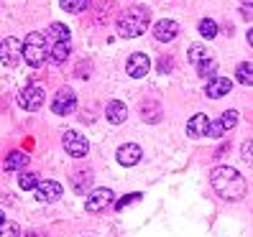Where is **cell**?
Wrapping results in <instances>:
<instances>
[{
  "instance_id": "obj_22",
  "label": "cell",
  "mask_w": 253,
  "mask_h": 237,
  "mask_svg": "<svg viewBox=\"0 0 253 237\" xmlns=\"http://www.w3.org/2000/svg\"><path fill=\"white\" fill-rule=\"evenodd\" d=\"M200 34H202L205 38H215V36H217V23L210 21V18H202V21H200Z\"/></svg>"
},
{
  "instance_id": "obj_19",
  "label": "cell",
  "mask_w": 253,
  "mask_h": 237,
  "mask_svg": "<svg viewBox=\"0 0 253 237\" xmlns=\"http://www.w3.org/2000/svg\"><path fill=\"white\" fill-rule=\"evenodd\" d=\"M207 59H210V49L202 46V43H192L189 46V62L195 67H200L202 62H207Z\"/></svg>"
},
{
  "instance_id": "obj_27",
  "label": "cell",
  "mask_w": 253,
  "mask_h": 237,
  "mask_svg": "<svg viewBox=\"0 0 253 237\" xmlns=\"http://www.w3.org/2000/svg\"><path fill=\"white\" fill-rule=\"evenodd\" d=\"M222 133H225V130H222L220 120H217V123H210V125H207V135H210V138H220Z\"/></svg>"
},
{
  "instance_id": "obj_11",
  "label": "cell",
  "mask_w": 253,
  "mask_h": 237,
  "mask_svg": "<svg viewBox=\"0 0 253 237\" xmlns=\"http://www.w3.org/2000/svg\"><path fill=\"white\" fill-rule=\"evenodd\" d=\"M154 36H156V41H174L176 36H179V23L164 18L154 26Z\"/></svg>"
},
{
  "instance_id": "obj_21",
  "label": "cell",
  "mask_w": 253,
  "mask_h": 237,
  "mask_svg": "<svg viewBox=\"0 0 253 237\" xmlns=\"http://www.w3.org/2000/svg\"><path fill=\"white\" fill-rule=\"evenodd\" d=\"M235 77H238V82L241 84H253V67H251V62H243V64H238V69H235Z\"/></svg>"
},
{
  "instance_id": "obj_15",
  "label": "cell",
  "mask_w": 253,
  "mask_h": 237,
  "mask_svg": "<svg viewBox=\"0 0 253 237\" xmlns=\"http://www.w3.org/2000/svg\"><path fill=\"white\" fill-rule=\"evenodd\" d=\"M207 125H210L207 115L197 112V115L187 123V135H192V138H205V135H207Z\"/></svg>"
},
{
  "instance_id": "obj_10",
  "label": "cell",
  "mask_w": 253,
  "mask_h": 237,
  "mask_svg": "<svg viewBox=\"0 0 253 237\" xmlns=\"http://www.w3.org/2000/svg\"><path fill=\"white\" fill-rule=\"evenodd\" d=\"M115 156H118V164L121 166H136L141 161V156H143V151H141V145H136V143H126V145L118 148Z\"/></svg>"
},
{
  "instance_id": "obj_7",
  "label": "cell",
  "mask_w": 253,
  "mask_h": 237,
  "mask_svg": "<svg viewBox=\"0 0 253 237\" xmlns=\"http://www.w3.org/2000/svg\"><path fill=\"white\" fill-rule=\"evenodd\" d=\"M43 100H46V92L41 90L39 84H31V87H26V90L21 92V97H18V102H21V107L23 110H39L41 105H43Z\"/></svg>"
},
{
  "instance_id": "obj_13",
  "label": "cell",
  "mask_w": 253,
  "mask_h": 237,
  "mask_svg": "<svg viewBox=\"0 0 253 237\" xmlns=\"http://www.w3.org/2000/svg\"><path fill=\"white\" fill-rule=\"evenodd\" d=\"M205 92H207V97H212V100L225 97V95H230V79L228 77H210Z\"/></svg>"
},
{
  "instance_id": "obj_4",
  "label": "cell",
  "mask_w": 253,
  "mask_h": 237,
  "mask_svg": "<svg viewBox=\"0 0 253 237\" xmlns=\"http://www.w3.org/2000/svg\"><path fill=\"white\" fill-rule=\"evenodd\" d=\"M62 145H64V151L72 158H84L87 151H90V145H87L84 135H80L77 130H67L64 135H62Z\"/></svg>"
},
{
  "instance_id": "obj_17",
  "label": "cell",
  "mask_w": 253,
  "mask_h": 237,
  "mask_svg": "<svg viewBox=\"0 0 253 237\" xmlns=\"http://www.w3.org/2000/svg\"><path fill=\"white\" fill-rule=\"evenodd\" d=\"M90 184H92V173L90 171H77L72 176V189L77 191V194H87Z\"/></svg>"
},
{
  "instance_id": "obj_23",
  "label": "cell",
  "mask_w": 253,
  "mask_h": 237,
  "mask_svg": "<svg viewBox=\"0 0 253 237\" xmlns=\"http://www.w3.org/2000/svg\"><path fill=\"white\" fill-rule=\"evenodd\" d=\"M87 5H90V0H62V8L67 13H82Z\"/></svg>"
},
{
  "instance_id": "obj_16",
  "label": "cell",
  "mask_w": 253,
  "mask_h": 237,
  "mask_svg": "<svg viewBox=\"0 0 253 237\" xmlns=\"http://www.w3.org/2000/svg\"><path fill=\"white\" fill-rule=\"evenodd\" d=\"M46 41L54 43H69V28L64 23H51L49 31H46Z\"/></svg>"
},
{
  "instance_id": "obj_3",
  "label": "cell",
  "mask_w": 253,
  "mask_h": 237,
  "mask_svg": "<svg viewBox=\"0 0 253 237\" xmlns=\"http://www.w3.org/2000/svg\"><path fill=\"white\" fill-rule=\"evenodd\" d=\"M46 56H49V41L43 34H28L26 41H23V46H21V59H26V64L28 67H39L46 62Z\"/></svg>"
},
{
  "instance_id": "obj_1",
  "label": "cell",
  "mask_w": 253,
  "mask_h": 237,
  "mask_svg": "<svg viewBox=\"0 0 253 237\" xmlns=\"http://www.w3.org/2000/svg\"><path fill=\"white\" fill-rule=\"evenodd\" d=\"M210 184H212V189L217 191V194L222 199H228V202H238V199L246 197V179L241 176V171H235L230 166L212 169Z\"/></svg>"
},
{
  "instance_id": "obj_8",
  "label": "cell",
  "mask_w": 253,
  "mask_h": 237,
  "mask_svg": "<svg viewBox=\"0 0 253 237\" xmlns=\"http://www.w3.org/2000/svg\"><path fill=\"white\" fill-rule=\"evenodd\" d=\"M113 191L110 189H95L90 197H87V212H102V209H108V206L113 204Z\"/></svg>"
},
{
  "instance_id": "obj_29",
  "label": "cell",
  "mask_w": 253,
  "mask_h": 237,
  "mask_svg": "<svg viewBox=\"0 0 253 237\" xmlns=\"http://www.w3.org/2000/svg\"><path fill=\"white\" fill-rule=\"evenodd\" d=\"M138 199H141V194H130L128 199H121L115 206H118V209H123V206H128V204H133V202H138Z\"/></svg>"
},
{
  "instance_id": "obj_5",
  "label": "cell",
  "mask_w": 253,
  "mask_h": 237,
  "mask_svg": "<svg viewBox=\"0 0 253 237\" xmlns=\"http://www.w3.org/2000/svg\"><path fill=\"white\" fill-rule=\"evenodd\" d=\"M21 46H23V41L8 36L3 43H0V62H3L5 67H18L23 62L21 59Z\"/></svg>"
},
{
  "instance_id": "obj_20",
  "label": "cell",
  "mask_w": 253,
  "mask_h": 237,
  "mask_svg": "<svg viewBox=\"0 0 253 237\" xmlns=\"http://www.w3.org/2000/svg\"><path fill=\"white\" fill-rule=\"evenodd\" d=\"M69 43H54V46L49 49V59L54 64H62V62H67V56H69Z\"/></svg>"
},
{
  "instance_id": "obj_25",
  "label": "cell",
  "mask_w": 253,
  "mask_h": 237,
  "mask_svg": "<svg viewBox=\"0 0 253 237\" xmlns=\"http://www.w3.org/2000/svg\"><path fill=\"white\" fill-rule=\"evenodd\" d=\"M36 184H39V176H36V173H23L21 179H18V186L26 189V191H28V189H36Z\"/></svg>"
},
{
  "instance_id": "obj_6",
  "label": "cell",
  "mask_w": 253,
  "mask_h": 237,
  "mask_svg": "<svg viewBox=\"0 0 253 237\" xmlns=\"http://www.w3.org/2000/svg\"><path fill=\"white\" fill-rule=\"evenodd\" d=\"M74 107H77V95H74L69 87H64V90H59L51 100V110L54 115H72Z\"/></svg>"
},
{
  "instance_id": "obj_2",
  "label": "cell",
  "mask_w": 253,
  "mask_h": 237,
  "mask_svg": "<svg viewBox=\"0 0 253 237\" xmlns=\"http://www.w3.org/2000/svg\"><path fill=\"white\" fill-rule=\"evenodd\" d=\"M148 21H151V13H148V8L143 5H133L128 8L121 18H118V34H121L123 38H136L146 31Z\"/></svg>"
},
{
  "instance_id": "obj_9",
  "label": "cell",
  "mask_w": 253,
  "mask_h": 237,
  "mask_svg": "<svg viewBox=\"0 0 253 237\" xmlns=\"http://www.w3.org/2000/svg\"><path fill=\"white\" fill-rule=\"evenodd\" d=\"M126 69H128V74H130L133 79H141V77H146V74H148V69H151V62H148L146 54H130Z\"/></svg>"
},
{
  "instance_id": "obj_24",
  "label": "cell",
  "mask_w": 253,
  "mask_h": 237,
  "mask_svg": "<svg viewBox=\"0 0 253 237\" xmlns=\"http://www.w3.org/2000/svg\"><path fill=\"white\" fill-rule=\"evenodd\" d=\"M220 125H222V130H233L238 125V112L235 110H225L222 117H220Z\"/></svg>"
},
{
  "instance_id": "obj_30",
  "label": "cell",
  "mask_w": 253,
  "mask_h": 237,
  "mask_svg": "<svg viewBox=\"0 0 253 237\" xmlns=\"http://www.w3.org/2000/svg\"><path fill=\"white\" fill-rule=\"evenodd\" d=\"M241 13H243V18H251V13H253V8H251V5H243V10H241Z\"/></svg>"
},
{
  "instance_id": "obj_32",
  "label": "cell",
  "mask_w": 253,
  "mask_h": 237,
  "mask_svg": "<svg viewBox=\"0 0 253 237\" xmlns=\"http://www.w3.org/2000/svg\"><path fill=\"white\" fill-rule=\"evenodd\" d=\"M241 3H243V5H251V0H241Z\"/></svg>"
},
{
  "instance_id": "obj_12",
  "label": "cell",
  "mask_w": 253,
  "mask_h": 237,
  "mask_svg": "<svg viewBox=\"0 0 253 237\" xmlns=\"http://www.w3.org/2000/svg\"><path fill=\"white\" fill-rule=\"evenodd\" d=\"M62 197V184L56 181H39L36 184V199L39 202H56Z\"/></svg>"
},
{
  "instance_id": "obj_18",
  "label": "cell",
  "mask_w": 253,
  "mask_h": 237,
  "mask_svg": "<svg viewBox=\"0 0 253 237\" xmlns=\"http://www.w3.org/2000/svg\"><path fill=\"white\" fill-rule=\"evenodd\" d=\"M28 166V156L26 153H21V151H13L8 158H5V171H21V169H26Z\"/></svg>"
},
{
  "instance_id": "obj_31",
  "label": "cell",
  "mask_w": 253,
  "mask_h": 237,
  "mask_svg": "<svg viewBox=\"0 0 253 237\" xmlns=\"http://www.w3.org/2000/svg\"><path fill=\"white\" fill-rule=\"evenodd\" d=\"M3 227H5V214L0 212V230H3Z\"/></svg>"
},
{
  "instance_id": "obj_28",
  "label": "cell",
  "mask_w": 253,
  "mask_h": 237,
  "mask_svg": "<svg viewBox=\"0 0 253 237\" xmlns=\"http://www.w3.org/2000/svg\"><path fill=\"white\" fill-rule=\"evenodd\" d=\"M241 153H243L241 158L246 161V164H251V156H253V145H251V140H246V143H243V148H241Z\"/></svg>"
},
{
  "instance_id": "obj_14",
  "label": "cell",
  "mask_w": 253,
  "mask_h": 237,
  "mask_svg": "<svg viewBox=\"0 0 253 237\" xmlns=\"http://www.w3.org/2000/svg\"><path fill=\"white\" fill-rule=\"evenodd\" d=\"M105 117H108V123L121 125V123H126V117H128V107L123 105L121 100H113V102H108V107H105Z\"/></svg>"
},
{
  "instance_id": "obj_26",
  "label": "cell",
  "mask_w": 253,
  "mask_h": 237,
  "mask_svg": "<svg viewBox=\"0 0 253 237\" xmlns=\"http://www.w3.org/2000/svg\"><path fill=\"white\" fill-rule=\"evenodd\" d=\"M215 69H217V62H215V59H207V62H202V64L197 67V71L202 74V77H210V74H215Z\"/></svg>"
}]
</instances>
